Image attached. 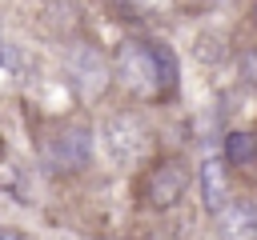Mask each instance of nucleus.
I'll return each instance as SVG.
<instances>
[{
  "instance_id": "f257e3e1",
  "label": "nucleus",
  "mask_w": 257,
  "mask_h": 240,
  "mask_svg": "<svg viewBox=\"0 0 257 240\" xmlns=\"http://www.w3.org/2000/svg\"><path fill=\"white\" fill-rule=\"evenodd\" d=\"M116 76L128 92L157 96L161 88L173 84V56L165 48L145 44V40H124L116 48Z\"/></svg>"
},
{
  "instance_id": "f03ea898",
  "label": "nucleus",
  "mask_w": 257,
  "mask_h": 240,
  "mask_svg": "<svg viewBox=\"0 0 257 240\" xmlns=\"http://www.w3.org/2000/svg\"><path fill=\"white\" fill-rule=\"evenodd\" d=\"M145 140H149V132H145L141 116H128V112L124 116H112L108 128H104V144H108L112 160H120V164H133L145 152Z\"/></svg>"
},
{
  "instance_id": "7ed1b4c3",
  "label": "nucleus",
  "mask_w": 257,
  "mask_h": 240,
  "mask_svg": "<svg viewBox=\"0 0 257 240\" xmlns=\"http://www.w3.org/2000/svg\"><path fill=\"white\" fill-rule=\"evenodd\" d=\"M217 236L221 240H257V204L253 200H237V204H221L217 208Z\"/></svg>"
},
{
  "instance_id": "20e7f679",
  "label": "nucleus",
  "mask_w": 257,
  "mask_h": 240,
  "mask_svg": "<svg viewBox=\"0 0 257 240\" xmlns=\"http://www.w3.org/2000/svg\"><path fill=\"white\" fill-rule=\"evenodd\" d=\"M181 188H185V172H181V164H161L157 172H153V180H149V200L157 204V208H169V204H177V196H181Z\"/></svg>"
},
{
  "instance_id": "39448f33",
  "label": "nucleus",
  "mask_w": 257,
  "mask_h": 240,
  "mask_svg": "<svg viewBox=\"0 0 257 240\" xmlns=\"http://www.w3.org/2000/svg\"><path fill=\"white\" fill-rule=\"evenodd\" d=\"M52 160L64 164V168H76L88 160V132L84 128H68L56 144H52Z\"/></svg>"
},
{
  "instance_id": "423d86ee",
  "label": "nucleus",
  "mask_w": 257,
  "mask_h": 240,
  "mask_svg": "<svg viewBox=\"0 0 257 240\" xmlns=\"http://www.w3.org/2000/svg\"><path fill=\"white\" fill-rule=\"evenodd\" d=\"M201 196H205V208L209 212H217L225 204V160L209 156L201 164Z\"/></svg>"
},
{
  "instance_id": "0eeeda50",
  "label": "nucleus",
  "mask_w": 257,
  "mask_h": 240,
  "mask_svg": "<svg viewBox=\"0 0 257 240\" xmlns=\"http://www.w3.org/2000/svg\"><path fill=\"white\" fill-rule=\"evenodd\" d=\"M225 156H229L233 164H245V160L253 156V136H245V132L229 136V144H225Z\"/></svg>"
},
{
  "instance_id": "6e6552de",
  "label": "nucleus",
  "mask_w": 257,
  "mask_h": 240,
  "mask_svg": "<svg viewBox=\"0 0 257 240\" xmlns=\"http://www.w3.org/2000/svg\"><path fill=\"white\" fill-rule=\"evenodd\" d=\"M0 240H24V236H16V232H0Z\"/></svg>"
},
{
  "instance_id": "1a4fd4ad",
  "label": "nucleus",
  "mask_w": 257,
  "mask_h": 240,
  "mask_svg": "<svg viewBox=\"0 0 257 240\" xmlns=\"http://www.w3.org/2000/svg\"><path fill=\"white\" fill-rule=\"evenodd\" d=\"M120 4H141V0H120Z\"/></svg>"
},
{
  "instance_id": "9d476101",
  "label": "nucleus",
  "mask_w": 257,
  "mask_h": 240,
  "mask_svg": "<svg viewBox=\"0 0 257 240\" xmlns=\"http://www.w3.org/2000/svg\"><path fill=\"white\" fill-rule=\"evenodd\" d=\"M253 12H257V4H253Z\"/></svg>"
}]
</instances>
